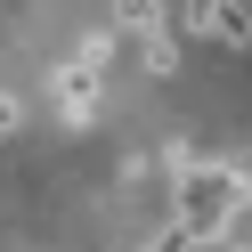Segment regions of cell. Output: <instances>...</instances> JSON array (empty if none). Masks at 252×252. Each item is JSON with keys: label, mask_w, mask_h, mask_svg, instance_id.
<instances>
[{"label": "cell", "mask_w": 252, "mask_h": 252, "mask_svg": "<svg viewBox=\"0 0 252 252\" xmlns=\"http://www.w3.org/2000/svg\"><path fill=\"white\" fill-rule=\"evenodd\" d=\"M147 252H195V236H187V228H179V220H163V236H155V244H147Z\"/></svg>", "instance_id": "cell-5"}, {"label": "cell", "mask_w": 252, "mask_h": 252, "mask_svg": "<svg viewBox=\"0 0 252 252\" xmlns=\"http://www.w3.org/2000/svg\"><path fill=\"white\" fill-rule=\"evenodd\" d=\"M244 203H252V171H236V163H187L179 179H171V220H179L195 244H220Z\"/></svg>", "instance_id": "cell-1"}, {"label": "cell", "mask_w": 252, "mask_h": 252, "mask_svg": "<svg viewBox=\"0 0 252 252\" xmlns=\"http://www.w3.org/2000/svg\"><path fill=\"white\" fill-rule=\"evenodd\" d=\"M114 17L130 25V41H147V33H171V0H114Z\"/></svg>", "instance_id": "cell-3"}, {"label": "cell", "mask_w": 252, "mask_h": 252, "mask_svg": "<svg viewBox=\"0 0 252 252\" xmlns=\"http://www.w3.org/2000/svg\"><path fill=\"white\" fill-rule=\"evenodd\" d=\"M106 65H114V33H90L82 49L57 65V114H65V122H82L90 106H98V90H106Z\"/></svg>", "instance_id": "cell-2"}, {"label": "cell", "mask_w": 252, "mask_h": 252, "mask_svg": "<svg viewBox=\"0 0 252 252\" xmlns=\"http://www.w3.org/2000/svg\"><path fill=\"white\" fill-rule=\"evenodd\" d=\"M138 49H147V65H155V73H171V65H179V33H147Z\"/></svg>", "instance_id": "cell-4"}, {"label": "cell", "mask_w": 252, "mask_h": 252, "mask_svg": "<svg viewBox=\"0 0 252 252\" xmlns=\"http://www.w3.org/2000/svg\"><path fill=\"white\" fill-rule=\"evenodd\" d=\"M17 122H25V106H17V98H8V90H0V138L17 130Z\"/></svg>", "instance_id": "cell-6"}]
</instances>
